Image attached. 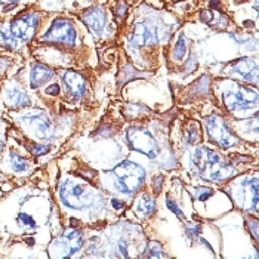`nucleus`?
Listing matches in <instances>:
<instances>
[{
  "label": "nucleus",
  "mask_w": 259,
  "mask_h": 259,
  "mask_svg": "<svg viewBox=\"0 0 259 259\" xmlns=\"http://www.w3.org/2000/svg\"><path fill=\"white\" fill-rule=\"evenodd\" d=\"M193 163L200 177L207 181H224L234 174L233 169L221 163L217 153L207 148H199L193 156Z\"/></svg>",
  "instance_id": "f257e3e1"
},
{
  "label": "nucleus",
  "mask_w": 259,
  "mask_h": 259,
  "mask_svg": "<svg viewBox=\"0 0 259 259\" xmlns=\"http://www.w3.org/2000/svg\"><path fill=\"white\" fill-rule=\"evenodd\" d=\"M114 175L119 191L124 194L135 193L145 180V170L132 161H123L119 164L114 169Z\"/></svg>",
  "instance_id": "f03ea898"
},
{
  "label": "nucleus",
  "mask_w": 259,
  "mask_h": 259,
  "mask_svg": "<svg viewBox=\"0 0 259 259\" xmlns=\"http://www.w3.org/2000/svg\"><path fill=\"white\" fill-rule=\"evenodd\" d=\"M60 197L65 206L79 210V209L92 206L95 194L92 193V190L86 188L81 184L73 182V181H64L61 185Z\"/></svg>",
  "instance_id": "7ed1b4c3"
},
{
  "label": "nucleus",
  "mask_w": 259,
  "mask_h": 259,
  "mask_svg": "<svg viewBox=\"0 0 259 259\" xmlns=\"http://www.w3.org/2000/svg\"><path fill=\"white\" fill-rule=\"evenodd\" d=\"M83 244H84V239L79 230L68 228L60 239H57L52 243L51 249L55 252V256L71 258L83 247Z\"/></svg>",
  "instance_id": "20e7f679"
},
{
  "label": "nucleus",
  "mask_w": 259,
  "mask_h": 259,
  "mask_svg": "<svg viewBox=\"0 0 259 259\" xmlns=\"http://www.w3.org/2000/svg\"><path fill=\"white\" fill-rule=\"evenodd\" d=\"M258 101V94L256 91L244 86H237L225 92L224 95V102L231 111L237 110H249L250 107L256 105Z\"/></svg>",
  "instance_id": "39448f33"
},
{
  "label": "nucleus",
  "mask_w": 259,
  "mask_h": 259,
  "mask_svg": "<svg viewBox=\"0 0 259 259\" xmlns=\"http://www.w3.org/2000/svg\"><path fill=\"white\" fill-rule=\"evenodd\" d=\"M40 17L37 14H24L17 17L9 25V33L15 40L28 41L34 37L39 28Z\"/></svg>",
  "instance_id": "423d86ee"
},
{
  "label": "nucleus",
  "mask_w": 259,
  "mask_h": 259,
  "mask_svg": "<svg viewBox=\"0 0 259 259\" xmlns=\"http://www.w3.org/2000/svg\"><path fill=\"white\" fill-rule=\"evenodd\" d=\"M127 141L134 150L148 156L150 159H156L159 154V145L153 135L141 127H134L127 132Z\"/></svg>",
  "instance_id": "0eeeda50"
},
{
  "label": "nucleus",
  "mask_w": 259,
  "mask_h": 259,
  "mask_svg": "<svg viewBox=\"0 0 259 259\" xmlns=\"http://www.w3.org/2000/svg\"><path fill=\"white\" fill-rule=\"evenodd\" d=\"M41 39L45 41H55L61 45L74 46L77 41V34L73 24L67 20H57L51 25V28L43 34Z\"/></svg>",
  "instance_id": "6e6552de"
},
{
  "label": "nucleus",
  "mask_w": 259,
  "mask_h": 259,
  "mask_svg": "<svg viewBox=\"0 0 259 259\" xmlns=\"http://www.w3.org/2000/svg\"><path fill=\"white\" fill-rule=\"evenodd\" d=\"M161 39H163V31L160 25H156L154 22L150 21H144L135 25L129 43L132 46H148V45L159 43Z\"/></svg>",
  "instance_id": "1a4fd4ad"
},
{
  "label": "nucleus",
  "mask_w": 259,
  "mask_h": 259,
  "mask_svg": "<svg viewBox=\"0 0 259 259\" xmlns=\"http://www.w3.org/2000/svg\"><path fill=\"white\" fill-rule=\"evenodd\" d=\"M22 124L27 129H30L34 135H37L39 138H43V140L51 138V135H52V124L43 111L27 113L22 117Z\"/></svg>",
  "instance_id": "9d476101"
},
{
  "label": "nucleus",
  "mask_w": 259,
  "mask_h": 259,
  "mask_svg": "<svg viewBox=\"0 0 259 259\" xmlns=\"http://www.w3.org/2000/svg\"><path fill=\"white\" fill-rule=\"evenodd\" d=\"M206 126H207V131H209L212 141H215L222 148L231 147L237 142V140L231 135V132L228 131V127L225 126V123L222 121L221 117H217V116L209 117L206 120Z\"/></svg>",
  "instance_id": "9b49d317"
},
{
  "label": "nucleus",
  "mask_w": 259,
  "mask_h": 259,
  "mask_svg": "<svg viewBox=\"0 0 259 259\" xmlns=\"http://www.w3.org/2000/svg\"><path fill=\"white\" fill-rule=\"evenodd\" d=\"M239 193L236 194L237 204L246 207V209H258V180H246L241 181L239 185Z\"/></svg>",
  "instance_id": "f8f14e48"
},
{
  "label": "nucleus",
  "mask_w": 259,
  "mask_h": 259,
  "mask_svg": "<svg viewBox=\"0 0 259 259\" xmlns=\"http://www.w3.org/2000/svg\"><path fill=\"white\" fill-rule=\"evenodd\" d=\"M80 20L88 25V28L91 30V33L95 37H100L101 34L104 33V30H105V14H104V11L101 8L86 9L80 15Z\"/></svg>",
  "instance_id": "ddd939ff"
},
{
  "label": "nucleus",
  "mask_w": 259,
  "mask_h": 259,
  "mask_svg": "<svg viewBox=\"0 0 259 259\" xmlns=\"http://www.w3.org/2000/svg\"><path fill=\"white\" fill-rule=\"evenodd\" d=\"M230 71L233 74H237L239 77H241L246 81H253L256 83V76H258V67L256 62L249 58H243V60L236 61L231 64Z\"/></svg>",
  "instance_id": "4468645a"
},
{
  "label": "nucleus",
  "mask_w": 259,
  "mask_h": 259,
  "mask_svg": "<svg viewBox=\"0 0 259 259\" xmlns=\"http://www.w3.org/2000/svg\"><path fill=\"white\" fill-rule=\"evenodd\" d=\"M62 80L68 89V92L74 97V98H81L86 94V81L83 79V76H80L76 71H65L62 74Z\"/></svg>",
  "instance_id": "2eb2a0df"
},
{
  "label": "nucleus",
  "mask_w": 259,
  "mask_h": 259,
  "mask_svg": "<svg viewBox=\"0 0 259 259\" xmlns=\"http://www.w3.org/2000/svg\"><path fill=\"white\" fill-rule=\"evenodd\" d=\"M5 102L11 108H24V107H30L31 105L30 97L20 88L6 89V92H5Z\"/></svg>",
  "instance_id": "dca6fc26"
},
{
  "label": "nucleus",
  "mask_w": 259,
  "mask_h": 259,
  "mask_svg": "<svg viewBox=\"0 0 259 259\" xmlns=\"http://www.w3.org/2000/svg\"><path fill=\"white\" fill-rule=\"evenodd\" d=\"M54 71L51 68H48L43 64H33L31 67V73H30V83L33 88H40L43 84H46L49 80L54 79Z\"/></svg>",
  "instance_id": "f3484780"
},
{
  "label": "nucleus",
  "mask_w": 259,
  "mask_h": 259,
  "mask_svg": "<svg viewBox=\"0 0 259 259\" xmlns=\"http://www.w3.org/2000/svg\"><path fill=\"white\" fill-rule=\"evenodd\" d=\"M157 206H156V200L150 197L148 194H141L140 199L137 200L135 204V212L140 217H150L156 212Z\"/></svg>",
  "instance_id": "a211bd4d"
},
{
  "label": "nucleus",
  "mask_w": 259,
  "mask_h": 259,
  "mask_svg": "<svg viewBox=\"0 0 259 259\" xmlns=\"http://www.w3.org/2000/svg\"><path fill=\"white\" fill-rule=\"evenodd\" d=\"M8 161H9V166H11V169H12L14 172L22 174V172H25V170L28 169V163L25 161V159H22L21 156L15 154V153H11V154H9Z\"/></svg>",
  "instance_id": "6ab92c4d"
},
{
  "label": "nucleus",
  "mask_w": 259,
  "mask_h": 259,
  "mask_svg": "<svg viewBox=\"0 0 259 259\" xmlns=\"http://www.w3.org/2000/svg\"><path fill=\"white\" fill-rule=\"evenodd\" d=\"M147 258H167L164 252H161V246L157 241H150L147 246Z\"/></svg>",
  "instance_id": "aec40b11"
},
{
  "label": "nucleus",
  "mask_w": 259,
  "mask_h": 259,
  "mask_svg": "<svg viewBox=\"0 0 259 259\" xmlns=\"http://www.w3.org/2000/svg\"><path fill=\"white\" fill-rule=\"evenodd\" d=\"M0 46L6 48V49H17V40L11 36V33L8 34L2 27H0Z\"/></svg>",
  "instance_id": "412c9836"
},
{
  "label": "nucleus",
  "mask_w": 259,
  "mask_h": 259,
  "mask_svg": "<svg viewBox=\"0 0 259 259\" xmlns=\"http://www.w3.org/2000/svg\"><path fill=\"white\" fill-rule=\"evenodd\" d=\"M185 54H187V43H185V39H184V37H180V40H178V41H177V45H175L174 58H175L177 61L184 60Z\"/></svg>",
  "instance_id": "4be33fe9"
},
{
  "label": "nucleus",
  "mask_w": 259,
  "mask_h": 259,
  "mask_svg": "<svg viewBox=\"0 0 259 259\" xmlns=\"http://www.w3.org/2000/svg\"><path fill=\"white\" fill-rule=\"evenodd\" d=\"M17 221H18V224H20L21 227H24V228H34L36 227V220L31 215L24 213V212H21L20 215H18Z\"/></svg>",
  "instance_id": "5701e85b"
},
{
  "label": "nucleus",
  "mask_w": 259,
  "mask_h": 259,
  "mask_svg": "<svg viewBox=\"0 0 259 259\" xmlns=\"http://www.w3.org/2000/svg\"><path fill=\"white\" fill-rule=\"evenodd\" d=\"M213 194V191L212 190H209V188H199V190H196V196H197V199L199 200H207L210 196Z\"/></svg>",
  "instance_id": "b1692460"
},
{
  "label": "nucleus",
  "mask_w": 259,
  "mask_h": 259,
  "mask_svg": "<svg viewBox=\"0 0 259 259\" xmlns=\"http://www.w3.org/2000/svg\"><path fill=\"white\" fill-rule=\"evenodd\" d=\"M31 151H33V154H34V156H43L45 153H48V151H49V147L36 144V145H33V147H31Z\"/></svg>",
  "instance_id": "393cba45"
},
{
  "label": "nucleus",
  "mask_w": 259,
  "mask_h": 259,
  "mask_svg": "<svg viewBox=\"0 0 259 259\" xmlns=\"http://www.w3.org/2000/svg\"><path fill=\"white\" fill-rule=\"evenodd\" d=\"M166 204H167V207H169L172 212H175V213H177V217H178V218L184 220V213H182V210H181L180 207H178L172 200H167V201H166Z\"/></svg>",
  "instance_id": "a878e982"
},
{
  "label": "nucleus",
  "mask_w": 259,
  "mask_h": 259,
  "mask_svg": "<svg viewBox=\"0 0 259 259\" xmlns=\"http://www.w3.org/2000/svg\"><path fill=\"white\" fill-rule=\"evenodd\" d=\"M126 11H127V5H126L123 0H119V3H117V6H116V14L123 18V17L126 15Z\"/></svg>",
  "instance_id": "bb28decb"
},
{
  "label": "nucleus",
  "mask_w": 259,
  "mask_h": 259,
  "mask_svg": "<svg viewBox=\"0 0 259 259\" xmlns=\"http://www.w3.org/2000/svg\"><path fill=\"white\" fill-rule=\"evenodd\" d=\"M20 0H0V5L3 6V9L5 11H8V9H11L14 5H17Z\"/></svg>",
  "instance_id": "cd10ccee"
},
{
  "label": "nucleus",
  "mask_w": 259,
  "mask_h": 259,
  "mask_svg": "<svg viewBox=\"0 0 259 259\" xmlns=\"http://www.w3.org/2000/svg\"><path fill=\"white\" fill-rule=\"evenodd\" d=\"M58 92H60V86L58 84H52L51 88L46 89V94L48 95H58Z\"/></svg>",
  "instance_id": "c85d7f7f"
},
{
  "label": "nucleus",
  "mask_w": 259,
  "mask_h": 259,
  "mask_svg": "<svg viewBox=\"0 0 259 259\" xmlns=\"http://www.w3.org/2000/svg\"><path fill=\"white\" fill-rule=\"evenodd\" d=\"M8 65H9V62H8V61L2 60V58H0V73H3V71L8 68Z\"/></svg>",
  "instance_id": "c756f323"
},
{
  "label": "nucleus",
  "mask_w": 259,
  "mask_h": 259,
  "mask_svg": "<svg viewBox=\"0 0 259 259\" xmlns=\"http://www.w3.org/2000/svg\"><path fill=\"white\" fill-rule=\"evenodd\" d=\"M113 206H114L116 209H123V203L119 201V200H113Z\"/></svg>",
  "instance_id": "7c9ffc66"
},
{
  "label": "nucleus",
  "mask_w": 259,
  "mask_h": 259,
  "mask_svg": "<svg viewBox=\"0 0 259 259\" xmlns=\"http://www.w3.org/2000/svg\"><path fill=\"white\" fill-rule=\"evenodd\" d=\"M2 150H3V142L0 140V153H2Z\"/></svg>",
  "instance_id": "2f4dec72"
}]
</instances>
